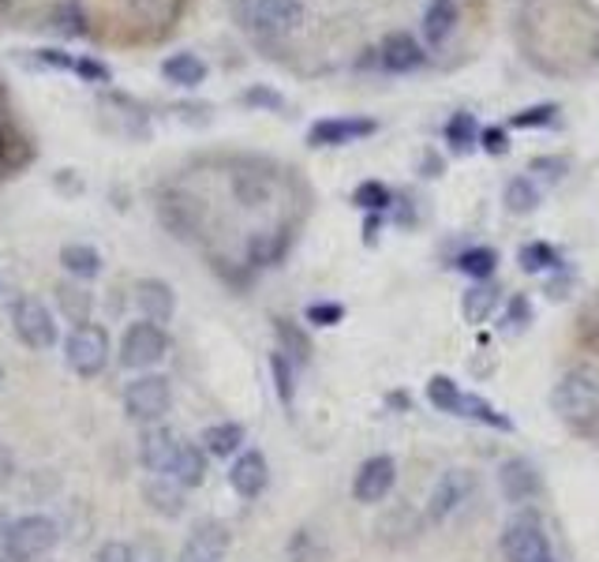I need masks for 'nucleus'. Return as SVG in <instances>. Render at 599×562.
<instances>
[{
	"label": "nucleus",
	"mask_w": 599,
	"mask_h": 562,
	"mask_svg": "<svg viewBox=\"0 0 599 562\" xmlns=\"http://www.w3.org/2000/svg\"><path fill=\"white\" fill-rule=\"evenodd\" d=\"M60 267L79 281H94L102 274V256L90 244H68V248H60Z\"/></svg>",
	"instance_id": "32"
},
{
	"label": "nucleus",
	"mask_w": 599,
	"mask_h": 562,
	"mask_svg": "<svg viewBox=\"0 0 599 562\" xmlns=\"http://www.w3.org/2000/svg\"><path fill=\"white\" fill-rule=\"evenodd\" d=\"M289 562H326L323 540L312 529H296L293 540H289Z\"/></svg>",
	"instance_id": "41"
},
{
	"label": "nucleus",
	"mask_w": 599,
	"mask_h": 562,
	"mask_svg": "<svg viewBox=\"0 0 599 562\" xmlns=\"http://www.w3.org/2000/svg\"><path fill=\"white\" fill-rule=\"evenodd\" d=\"M135 304H139L143 319L166 326L177 315V293H172L169 281L161 278H139L135 281Z\"/></svg>",
	"instance_id": "21"
},
{
	"label": "nucleus",
	"mask_w": 599,
	"mask_h": 562,
	"mask_svg": "<svg viewBox=\"0 0 599 562\" xmlns=\"http://www.w3.org/2000/svg\"><path fill=\"white\" fill-rule=\"evenodd\" d=\"M453 267H457V274H465L472 281H491L498 270V248H491V244H472V248L457 251Z\"/></svg>",
	"instance_id": "30"
},
{
	"label": "nucleus",
	"mask_w": 599,
	"mask_h": 562,
	"mask_svg": "<svg viewBox=\"0 0 599 562\" xmlns=\"http://www.w3.org/2000/svg\"><path fill=\"white\" fill-rule=\"evenodd\" d=\"M529 173L543 177L547 184H558V180L569 173V161H566V158H558V154H540V158H532V161H529Z\"/></svg>",
	"instance_id": "43"
},
{
	"label": "nucleus",
	"mask_w": 599,
	"mask_h": 562,
	"mask_svg": "<svg viewBox=\"0 0 599 562\" xmlns=\"http://www.w3.org/2000/svg\"><path fill=\"white\" fill-rule=\"evenodd\" d=\"M423 42L428 45H447L453 26H457V4L453 0H431L423 8Z\"/></svg>",
	"instance_id": "28"
},
{
	"label": "nucleus",
	"mask_w": 599,
	"mask_h": 562,
	"mask_svg": "<svg viewBox=\"0 0 599 562\" xmlns=\"http://www.w3.org/2000/svg\"><path fill=\"white\" fill-rule=\"evenodd\" d=\"M423 65H428V49L408 31L386 34L383 45H378V68L389 71V76H408V71H420Z\"/></svg>",
	"instance_id": "18"
},
{
	"label": "nucleus",
	"mask_w": 599,
	"mask_h": 562,
	"mask_svg": "<svg viewBox=\"0 0 599 562\" xmlns=\"http://www.w3.org/2000/svg\"><path fill=\"white\" fill-rule=\"evenodd\" d=\"M274 188L278 180L270 173L267 166H236L233 177H229V192L236 199V206H244V211H259V206H267L270 199H274Z\"/></svg>",
	"instance_id": "17"
},
{
	"label": "nucleus",
	"mask_w": 599,
	"mask_h": 562,
	"mask_svg": "<svg viewBox=\"0 0 599 562\" xmlns=\"http://www.w3.org/2000/svg\"><path fill=\"white\" fill-rule=\"evenodd\" d=\"M394 217H397V225H416V211H412V199L408 195H397L394 199Z\"/></svg>",
	"instance_id": "50"
},
{
	"label": "nucleus",
	"mask_w": 599,
	"mask_h": 562,
	"mask_svg": "<svg viewBox=\"0 0 599 562\" xmlns=\"http://www.w3.org/2000/svg\"><path fill=\"white\" fill-rule=\"evenodd\" d=\"M172 409V386L166 375H139L124 386V413L135 424H158Z\"/></svg>",
	"instance_id": "8"
},
{
	"label": "nucleus",
	"mask_w": 599,
	"mask_h": 562,
	"mask_svg": "<svg viewBox=\"0 0 599 562\" xmlns=\"http://www.w3.org/2000/svg\"><path fill=\"white\" fill-rule=\"evenodd\" d=\"M53 293H57L60 315H68V319L76 323V326L90 323V312H94V296H90L83 285H71V281H60V285L53 289Z\"/></svg>",
	"instance_id": "34"
},
{
	"label": "nucleus",
	"mask_w": 599,
	"mask_h": 562,
	"mask_svg": "<svg viewBox=\"0 0 599 562\" xmlns=\"http://www.w3.org/2000/svg\"><path fill=\"white\" fill-rule=\"evenodd\" d=\"M476 495V476L468 469H447L439 480H434L431 495H428V506H423V525H442L450 521L468 498Z\"/></svg>",
	"instance_id": "6"
},
{
	"label": "nucleus",
	"mask_w": 599,
	"mask_h": 562,
	"mask_svg": "<svg viewBox=\"0 0 599 562\" xmlns=\"http://www.w3.org/2000/svg\"><path fill=\"white\" fill-rule=\"evenodd\" d=\"M49 31L60 34V38H83L87 12L76 4V0H60V4L49 8Z\"/></svg>",
	"instance_id": "35"
},
{
	"label": "nucleus",
	"mask_w": 599,
	"mask_h": 562,
	"mask_svg": "<svg viewBox=\"0 0 599 562\" xmlns=\"http://www.w3.org/2000/svg\"><path fill=\"white\" fill-rule=\"evenodd\" d=\"M580 341L599 349V296L596 301H588L585 312H580Z\"/></svg>",
	"instance_id": "46"
},
{
	"label": "nucleus",
	"mask_w": 599,
	"mask_h": 562,
	"mask_svg": "<svg viewBox=\"0 0 599 562\" xmlns=\"http://www.w3.org/2000/svg\"><path fill=\"white\" fill-rule=\"evenodd\" d=\"M76 76L83 79V83H94V87H102L113 79V71H109L102 60H94V57H79L76 60Z\"/></svg>",
	"instance_id": "47"
},
{
	"label": "nucleus",
	"mask_w": 599,
	"mask_h": 562,
	"mask_svg": "<svg viewBox=\"0 0 599 562\" xmlns=\"http://www.w3.org/2000/svg\"><path fill=\"white\" fill-rule=\"evenodd\" d=\"M386 405L389 409H408V394L402 390V394H386Z\"/></svg>",
	"instance_id": "56"
},
{
	"label": "nucleus",
	"mask_w": 599,
	"mask_h": 562,
	"mask_svg": "<svg viewBox=\"0 0 599 562\" xmlns=\"http://www.w3.org/2000/svg\"><path fill=\"white\" fill-rule=\"evenodd\" d=\"M535 312H532V301L529 293H513L510 301L502 304V330L506 334H524L532 326Z\"/></svg>",
	"instance_id": "40"
},
{
	"label": "nucleus",
	"mask_w": 599,
	"mask_h": 562,
	"mask_svg": "<svg viewBox=\"0 0 599 562\" xmlns=\"http://www.w3.org/2000/svg\"><path fill=\"white\" fill-rule=\"evenodd\" d=\"M498 492L513 506L532 503V498H540L543 492L540 469H535L529 458H506L502 465H498Z\"/></svg>",
	"instance_id": "16"
},
{
	"label": "nucleus",
	"mask_w": 599,
	"mask_h": 562,
	"mask_svg": "<svg viewBox=\"0 0 599 562\" xmlns=\"http://www.w3.org/2000/svg\"><path fill=\"white\" fill-rule=\"evenodd\" d=\"M180 439L161 424H150L147 431L139 435V465L154 476H169V465L177 458Z\"/></svg>",
	"instance_id": "20"
},
{
	"label": "nucleus",
	"mask_w": 599,
	"mask_h": 562,
	"mask_svg": "<svg viewBox=\"0 0 599 562\" xmlns=\"http://www.w3.org/2000/svg\"><path fill=\"white\" fill-rule=\"evenodd\" d=\"M479 150L491 154V158H502V154L510 150V132L498 128V124H487V128H479Z\"/></svg>",
	"instance_id": "45"
},
{
	"label": "nucleus",
	"mask_w": 599,
	"mask_h": 562,
	"mask_svg": "<svg viewBox=\"0 0 599 562\" xmlns=\"http://www.w3.org/2000/svg\"><path fill=\"white\" fill-rule=\"evenodd\" d=\"M274 338H278V352H285L296 368L312 364V338H307V330L296 319L278 315V319H274Z\"/></svg>",
	"instance_id": "27"
},
{
	"label": "nucleus",
	"mask_w": 599,
	"mask_h": 562,
	"mask_svg": "<svg viewBox=\"0 0 599 562\" xmlns=\"http://www.w3.org/2000/svg\"><path fill=\"white\" fill-rule=\"evenodd\" d=\"M420 173H423V177H439V173H442V161H439V154H434V150L423 154V161H420Z\"/></svg>",
	"instance_id": "54"
},
{
	"label": "nucleus",
	"mask_w": 599,
	"mask_h": 562,
	"mask_svg": "<svg viewBox=\"0 0 599 562\" xmlns=\"http://www.w3.org/2000/svg\"><path fill=\"white\" fill-rule=\"evenodd\" d=\"M270 379H274V394L285 409L296 405V364L285 357V352H270Z\"/></svg>",
	"instance_id": "37"
},
{
	"label": "nucleus",
	"mask_w": 599,
	"mask_h": 562,
	"mask_svg": "<svg viewBox=\"0 0 599 562\" xmlns=\"http://www.w3.org/2000/svg\"><path fill=\"white\" fill-rule=\"evenodd\" d=\"M566 289H569V270L562 267L558 274H551V278H547V293L555 296V301H562V296H566Z\"/></svg>",
	"instance_id": "51"
},
{
	"label": "nucleus",
	"mask_w": 599,
	"mask_h": 562,
	"mask_svg": "<svg viewBox=\"0 0 599 562\" xmlns=\"http://www.w3.org/2000/svg\"><path fill=\"white\" fill-rule=\"evenodd\" d=\"M517 262H521L524 274H543V278L558 274V270L566 267V262H562V251L547 240H529L521 251H517Z\"/></svg>",
	"instance_id": "29"
},
{
	"label": "nucleus",
	"mask_w": 599,
	"mask_h": 562,
	"mask_svg": "<svg viewBox=\"0 0 599 562\" xmlns=\"http://www.w3.org/2000/svg\"><path fill=\"white\" fill-rule=\"evenodd\" d=\"M4 537H8V543H12L15 555H20V562H31V559H42L45 551L57 548L60 529H57V521L45 518V514H23V518L4 525Z\"/></svg>",
	"instance_id": "9"
},
{
	"label": "nucleus",
	"mask_w": 599,
	"mask_h": 562,
	"mask_svg": "<svg viewBox=\"0 0 599 562\" xmlns=\"http://www.w3.org/2000/svg\"><path fill=\"white\" fill-rule=\"evenodd\" d=\"M0 562H20V555L12 551V543H8L4 529H0Z\"/></svg>",
	"instance_id": "55"
},
{
	"label": "nucleus",
	"mask_w": 599,
	"mask_h": 562,
	"mask_svg": "<svg viewBox=\"0 0 599 562\" xmlns=\"http://www.w3.org/2000/svg\"><path fill=\"white\" fill-rule=\"evenodd\" d=\"M378 229H383V214H368L364 217V244H375Z\"/></svg>",
	"instance_id": "53"
},
{
	"label": "nucleus",
	"mask_w": 599,
	"mask_h": 562,
	"mask_svg": "<svg viewBox=\"0 0 599 562\" xmlns=\"http://www.w3.org/2000/svg\"><path fill=\"white\" fill-rule=\"evenodd\" d=\"M206 450L199 447V442H180L177 447V458H172V465H169V476L177 480L180 487H203V480H206Z\"/></svg>",
	"instance_id": "24"
},
{
	"label": "nucleus",
	"mask_w": 599,
	"mask_h": 562,
	"mask_svg": "<svg viewBox=\"0 0 599 562\" xmlns=\"http://www.w3.org/2000/svg\"><path fill=\"white\" fill-rule=\"evenodd\" d=\"M502 203H506V211H510V214L524 217V214H535V211H540L543 195H540V188H535V180L521 173V177H510V180H506Z\"/></svg>",
	"instance_id": "31"
},
{
	"label": "nucleus",
	"mask_w": 599,
	"mask_h": 562,
	"mask_svg": "<svg viewBox=\"0 0 599 562\" xmlns=\"http://www.w3.org/2000/svg\"><path fill=\"white\" fill-rule=\"evenodd\" d=\"M502 289L495 281H476L461 293V315H465L468 326H484L487 319H495V312L502 307Z\"/></svg>",
	"instance_id": "22"
},
{
	"label": "nucleus",
	"mask_w": 599,
	"mask_h": 562,
	"mask_svg": "<svg viewBox=\"0 0 599 562\" xmlns=\"http://www.w3.org/2000/svg\"><path fill=\"white\" fill-rule=\"evenodd\" d=\"M293 225H274V229H259L251 233L248 244H244V262L251 270H270V267H281L293 251Z\"/></svg>",
	"instance_id": "15"
},
{
	"label": "nucleus",
	"mask_w": 599,
	"mask_h": 562,
	"mask_svg": "<svg viewBox=\"0 0 599 562\" xmlns=\"http://www.w3.org/2000/svg\"><path fill=\"white\" fill-rule=\"evenodd\" d=\"M233 15L240 31L256 38H285L304 23V4L300 0H236Z\"/></svg>",
	"instance_id": "3"
},
{
	"label": "nucleus",
	"mask_w": 599,
	"mask_h": 562,
	"mask_svg": "<svg viewBox=\"0 0 599 562\" xmlns=\"http://www.w3.org/2000/svg\"><path fill=\"white\" fill-rule=\"evenodd\" d=\"M244 439H248L244 424L222 420V424H211V428L199 435V447H203L211 458H236V454H240V447H244Z\"/></svg>",
	"instance_id": "25"
},
{
	"label": "nucleus",
	"mask_w": 599,
	"mask_h": 562,
	"mask_svg": "<svg viewBox=\"0 0 599 562\" xmlns=\"http://www.w3.org/2000/svg\"><path fill=\"white\" fill-rule=\"evenodd\" d=\"M0 154H4V139H0Z\"/></svg>",
	"instance_id": "59"
},
{
	"label": "nucleus",
	"mask_w": 599,
	"mask_h": 562,
	"mask_svg": "<svg viewBox=\"0 0 599 562\" xmlns=\"http://www.w3.org/2000/svg\"><path fill=\"white\" fill-rule=\"evenodd\" d=\"M352 203L364 214H386L394 206V192H389L383 180H360L357 192H352Z\"/></svg>",
	"instance_id": "38"
},
{
	"label": "nucleus",
	"mask_w": 599,
	"mask_h": 562,
	"mask_svg": "<svg viewBox=\"0 0 599 562\" xmlns=\"http://www.w3.org/2000/svg\"><path fill=\"white\" fill-rule=\"evenodd\" d=\"M109 330L98 323H83L71 330L68 346H65V357H68V368L76 371L79 379H94L102 375L109 368Z\"/></svg>",
	"instance_id": "7"
},
{
	"label": "nucleus",
	"mask_w": 599,
	"mask_h": 562,
	"mask_svg": "<svg viewBox=\"0 0 599 562\" xmlns=\"http://www.w3.org/2000/svg\"><path fill=\"white\" fill-rule=\"evenodd\" d=\"M304 319L312 323V326H338L344 319V304L338 301H315V304H307L304 307Z\"/></svg>",
	"instance_id": "42"
},
{
	"label": "nucleus",
	"mask_w": 599,
	"mask_h": 562,
	"mask_svg": "<svg viewBox=\"0 0 599 562\" xmlns=\"http://www.w3.org/2000/svg\"><path fill=\"white\" fill-rule=\"evenodd\" d=\"M12 330L26 349H53L57 346V323H53V312L38 301V296H23V301H15Z\"/></svg>",
	"instance_id": "11"
},
{
	"label": "nucleus",
	"mask_w": 599,
	"mask_h": 562,
	"mask_svg": "<svg viewBox=\"0 0 599 562\" xmlns=\"http://www.w3.org/2000/svg\"><path fill=\"white\" fill-rule=\"evenodd\" d=\"M233 548V532L225 521L217 518H203L192 525L184 548H180V562H225Z\"/></svg>",
	"instance_id": "14"
},
{
	"label": "nucleus",
	"mask_w": 599,
	"mask_h": 562,
	"mask_svg": "<svg viewBox=\"0 0 599 562\" xmlns=\"http://www.w3.org/2000/svg\"><path fill=\"white\" fill-rule=\"evenodd\" d=\"M188 487H180L172 476H150L147 484H143V498H147V506L154 514H161V518H180L188 506L184 498Z\"/></svg>",
	"instance_id": "23"
},
{
	"label": "nucleus",
	"mask_w": 599,
	"mask_h": 562,
	"mask_svg": "<svg viewBox=\"0 0 599 562\" xmlns=\"http://www.w3.org/2000/svg\"><path fill=\"white\" fill-rule=\"evenodd\" d=\"M240 105H248V109H285V98L278 94V90H270V87H248L240 94Z\"/></svg>",
	"instance_id": "44"
},
{
	"label": "nucleus",
	"mask_w": 599,
	"mask_h": 562,
	"mask_svg": "<svg viewBox=\"0 0 599 562\" xmlns=\"http://www.w3.org/2000/svg\"><path fill=\"white\" fill-rule=\"evenodd\" d=\"M94 562H135V548L124 540H109L98 548V559Z\"/></svg>",
	"instance_id": "49"
},
{
	"label": "nucleus",
	"mask_w": 599,
	"mask_h": 562,
	"mask_svg": "<svg viewBox=\"0 0 599 562\" xmlns=\"http://www.w3.org/2000/svg\"><path fill=\"white\" fill-rule=\"evenodd\" d=\"M0 386H4V368H0Z\"/></svg>",
	"instance_id": "58"
},
{
	"label": "nucleus",
	"mask_w": 599,
	"mask_h": 562,
	"mask_svg": "<svg viewBox=\"0 0 599 562\" xmlns=\"http://www.w3.org/2000/svg\"><path fill=\"white\" fill-rule=\"evenodd\" d=\"M154 214H158L161 229L169 233L172 240H199L206 225V206L203 199L184 192V188H161L154 195Z\"/></svg>",
	"instance_id": "5"
},
{
	"label": "nucleus",
	"mask_w": 599,
	"mask_h": 562,
	"mask_svg": "<svg viewBox=\"0 0 599 562\" xmlns=\"http://www.w3.org/2000/svg\"><path fill=\"white\" fill-rule=\"evenodd\" d=\"M551 409L569 431L596 435L599 431V379L592 371H566L555 386H551Z\"/></svg>",
	"instance_id": "1"
},
{
	"label": "nucleus",
	"mask_w": 599,
	"mask_h": 562,
	"mask_svg": "<svg viewBox=\"0 0 599 562\" xmlns=\"http://www.w3.org/2000/svg\"><path fill=\"white\" fill-rule=\"evenodd\" d=\"M12 476H15V454L0 442V487H4Z\"/></svg>",
	"instance_id": "52"
},
{
	"label": "nucleus",
	"mask_w": 599,
	"mask_h": 562,
	"mask_svg": "<svg viewBox=\"0 0 599 562\" xmlns=\"http://www.w3.org/2000/svg\"><path fill=\"white\" fill-rule=\"evenodd\" d=\"M442 135H447V147L457 154V158H465V154L479 147V124L472 113H453L447 121V128H442Z\"/></svg>",
	"instance_id": "33"
},
{
	"label": "nucleus",
	"mask_w": 599,
	"mask_h": 562,
	"mask_svg": "<svg viewBox=\"0 0 599 562\" xmlns=\"http://www.w3.org/2000/svg\"><path fill=\"white\" fill-rule=\"evenodd\" d=\"M161 76H166V83H172V87L195 90L206 79V60L199 57V53L180 49V53H172V57L161 60Z\"/></svg>",
	"instance_id": "26"
},
{
	"label": "nucleus",
	"mask_w": 599,
	"mask_h": 562,
	"mask_svg": "<svg viewBox=\"0 0 599 562\" xmlns=\"http://www.w3.org/2000/svg\"><path fill=\"white\" fill-rule=\"evenodd\" d=\"M394 484H397V461L389 454H375V458L360 461L357 476H352V498H357L360 506L386 503Z\"/></svg>",
	"instance_id": "13"
},
{
	"label": "nucleus",
	"mask_w": 599,
	"mask_h": 562,
	"mask_svg": "<svg viewBox=\"0 0 599 562\" xmlns=\"http://www.w3.org/2000/svg\"><path fill=\"white\" fill-rule=\"evenodd\" d=\"M34 60L53 71H76V57H68L65 49H34Z\"/></svg>",
	"instance_id": "48"
},
{
	"label": "nucleus",
	"mask_w": 599,
	"mask_h": 562,
	"mask_svg": "<svg viewBox=\"0 0 599 562\" xmlns=\"http://www.w3.org/2000/svg\"><path fill=\"white\" fill-rule=\"evenodd\" d=\"M558 121V102H535L510 113V128L517 132H532V128H551Z\"/></svg>",
	"instance_id": "39"
},
{
	"label": "nucleus",
	"mask_w": 599,
	"mask_h": 562,
	"mask_svg": "<svg viewBox=\"0 0 599 562\" xmlns=\"http://www.w3.org/2000/svg\"><path fill=\"white\" fill-rule=\"evenodd\" d=\"M592 53H596V60H599V38H596V45H592Z\"/></svg>",
	"instance_id": "57"
},
{
	"label": "nucleus",
	"mask_w": 599,
	"mask_h": 562,
	"mask_svg": "<svg viewBox=\"0 0 599 562\" xmlns=\"http://www.w3.org/2000/svg\"><path fill=\"white\" fill-rule=\"evenodd\" d=\"M166 352H169L166 326H158L150 319H139V323H132L128 330H124V341H121V364L124 368H135V371L154 368V364L166 360Z\"/></svg>",
	"instance_id": "10"
},
{
	"label": "nucleus",
	"mask_w": 599,
	"mask_h": 562,
	"mask_svg": "<svg viewBox=\"0 0 599 562\" xmlns=\"http://www.w3.org/2000/svg\"><path fill=\"white\" fill-rule=\"evenodd\" d=\"M267 484H270V465H267V458L259 454V450H240L233 461V469H229V487L240 498H259L262 492H267Z\"/></svg>",
	"instance_id": "19"
},
{
	"label": "nucleus",
	"mask_w": 599,
	"mask_h": 562,
	"mask_svg": "<svg viewBox=\"0 0 599 562\" xmlns=\"http://www.w3.org/2000/svg\"><path fill=\"white\" fill-rule=\"evenodd\" d=\"M180 4H184V0H128V12H132L139 23L166 31L169 23H177Z\"/></svg>",
	"instance_id": "36"
},
{
	"label": "nucleus",
	"mask_w": 599,
	"mask_h": 562,
	"mask_svg": "<svg viewBox=\"0 0 599 562\" xmlns=\"http://www.w3.org/2000/svg\"><path fill=\"white\" fill-rule=\"evenodd\" d=\"M498 551H502L506 562H558L547 537V525H543V518L535 510H517L513 518L502 525Z\"/></svg>",
	"instance_id": "4"
},
{
	"label": "nucleus",
	"mask_w": 599,
	"mask_h": 562,
	"mask_svg": "<svg viewBox=\"0 0 599 562\" xmlns=\"http://www.w3.org/2000/svg\"><path fill=\"white\" fill-rule=\"evenodd\" d=\"M428 402L439 413L461 416V420H472V424H479V428L513 431V420L502 409H498V405H491L487 397H479V394H468V390H461L450 375H431L428 379Z\"/></svg>",
	"instance_id": "2"
},
{
	"label": "nucleus",
	"mask_w": 599,
	"mask_h": 562,
	"mask_svg": "<svg viewBox=\"0 0 599 562\" xmlns=\"http://www.w3.org/2000/svg\"><path fill=\"white\" fill-rule=\"evenodd\" d=\"M378 132L375 116H323L307 128V147L326 150V147H349V143H360L368 135Z\"/></svg>",
	"instance_id": "12"
}]
</instances>
